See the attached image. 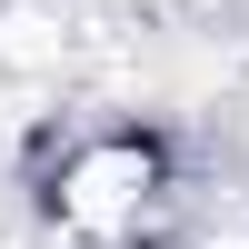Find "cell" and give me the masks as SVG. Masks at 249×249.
Masks as SVG:
<instances>
[{
  "mask_svg": "<svg viewBox=\"0 0 249 249\" xmlns=\"http://www.w3.org/2000/svg\"><path fill=\"white\" fill-rule=\"evenodd\" d=\"M40 210L70 249H150L179 210V170L150 130H90L50 160Z\"/></svg>",
  "mask_w": 249,
  "mask_h": 249,
  "instance_id": "1",
  "label": "cell"
}]
</instances>
